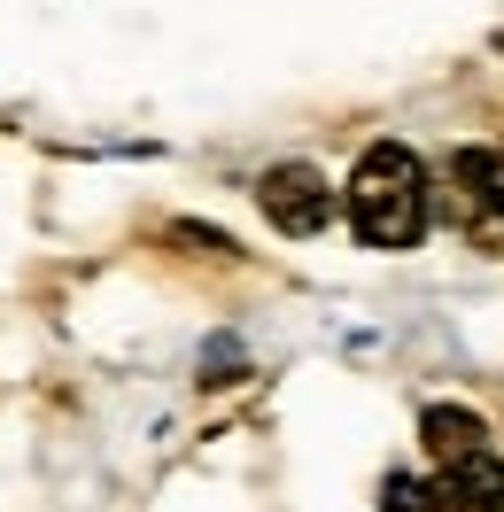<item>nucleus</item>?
Returning <instances> with one entry per match:
<instances>
[{
	"mask_svg": "<svg viewBox=\"0 0 504 512\" xmlns=\"http://www.w3.org/2000/svg\"><path fill=\"white\" fill-rule=\"evenodd\" d=\"M349 225H357V241H373V249H411L419 233H427V163L411 156L404 140H373L357 171H349Z\"/></svg>",
	"mask_w": 504,
	"mask_h": 512,
	"instance_id": "nucleus-1",
	"label": "nucleus"
},
{
	"mask_svg": "<svg viewBox=\"0 0 504 512\" xmlns=\"http://www.w3.org/2000/svg\"><path fill=\"white\" fill-rule=\"evenodd\" d=\"M256 202H264V218L280 225V233L303 241V233H326V225H334V202H342V194H334V179H326L318 163H272V171L256 179Z\"/></svg>",
	"mask_w": 504,
	"mask_h": 512,
	"instance_id": "nucleus-2",
	"label": "nucleus"
},
{
	"mask_svg": "<svg viewBox=\"0 0 504 512\" xmlns=\"http://www.w3.org/2000/svg\"><path fill=\"white\" fill-rule=\"evenodd\" d=\"M419 443L435 450V466H458L473 450H489V427H481L473 404H427V412H419Z\"/></svg>",
	"mask_w": 504,
	"mask_h": 512,
	"instance_id": "nucleus-3",
	"label": "nucleus"
},
{
	"mask_svg": "<svg viewBox=\"0 0 504 512\" xmlns=\"http://www.w3.org/2000/svg\"><path fill=\"white\" fill-rule=\"evenodd\" d=\"M458 179L473 187L481 210H497V218H504V148H466V156H458Z\"/></svg>",
	"mask_w": 504,
	"mask_h": 512,
	"instance_id": "nucleus-4",
	"label": "nucleus"
},
{
	"mask_svg": "<svg viewBox=\"0 0 504 512\" xmlns=\"http://www.w3.org/2000/svg\"><path fill=\"white\" fill-rule=\"evenodd\" d=\"M380 512H442V489H427V481H388V489H380Z\"/></svg>",
	"mask_w": 504,
	"mask_h": 512,
	"instance_id": "nucleus-5",
	"label": "nucleus"
},
{
	"mask_svg": "<svg viewBox=\"0 0 504 512\" xmlns=\"http://www.w3.org/2000/svg\"><path fill=\"white\" fill-rule=\"evenodd\" d=\"M171 241H187V249H210V256H233V241H225V233H210V225H171Z\"/></svg>",
	"mask_w": 504,
	"mask_h": 512,
	"instance_id": "nucleus-6",
	"label": "nucleus"
}]
</instances>
